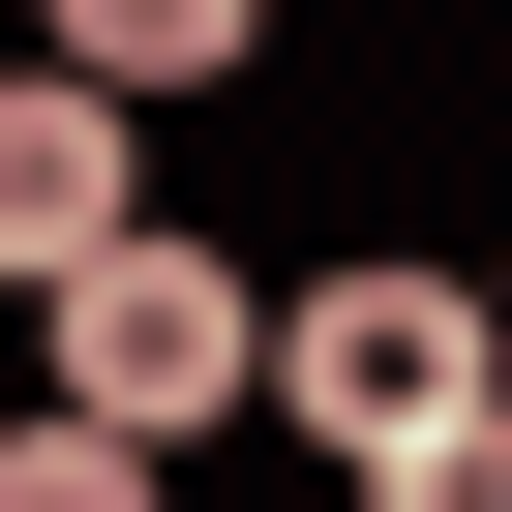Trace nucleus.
Returning a JSON list of instances; mask_svg holds the SVG:
<instances>
[{"instance_id":"1","label":"nucleus","mask_w":512,"mask_h":512,"mask_svg":"<svg viewBox=\"0 0 512 512\" xmlns=\"http://www.w3.org/2000/svg\"><path fill=\"white\" fill-rule=\"evenodd\" d=\"M31 332H61V422H91V452H181L241 362H272V302H241L211 241H91V272H61Z\"/></svg>"},{"instance_id":"2","label":"nucleus","mask_w":512,"mask_h":512,"mask_svg":"<svg viewBox=\"0 0 512 512\" xmlns=\"http://www.w3.org/2000/svg\"><path fill=\"white\" fill-rule=\"evenodd\" d=\"M272 392H302L332 452H422V422L482 392V302H452V272H332V302H272Z\"/></svg>"},{"instance_id":"3","label":"nucleus","mask_w":512,"mask_h":512,"mask_svg":"<svg viewBox=\"0 0 512 512\" xmlns=\"http://www.w3.org/2000/svg\"><path fill=\"white\" fill-rule=\"evenodd\" d=\"M91 241H151V181H121V121L31 61V91H0V302H61Z\"/></svg>"},{"instance_id":"4","label":"nucleus","mask_w":512,"mask_h":512,"mask_svg":"<svg viewBox=\"0 0 512 512\" xmlns=\"http://www.w3.org/2000/svg\"><path fill=\"white\" fill-rule=\"evenodd\" d=\"M61 91L151 121V91H241V0H61Z\"/></svg>"},{"instance_id":"5","label":"nucleus","mask_w":512,"mask_h":512,"mask_svg":"<svg viewBox=\"0 0 512 512\" xmlns=\"http://www.w3.org/2000/svg\"><path fill=\"white\" fill-rule=\"evenodd\" d=\"M362 512H512V392H452L422 452H362Z\"/></svg>"},{"instance_id":"6","label":"nucleus","mask_w":512,"mask_h":512,"mask_svg":"<svg viewBox=\"0 0 512 512\" xmlns=\"http://www.w3.org/2000/svg\"><path fill=\"white\" fill-rule=\"evenodd\" d=\"M0 512H151V452H91V422H0Z\"/></svg>"}]
</instances>
